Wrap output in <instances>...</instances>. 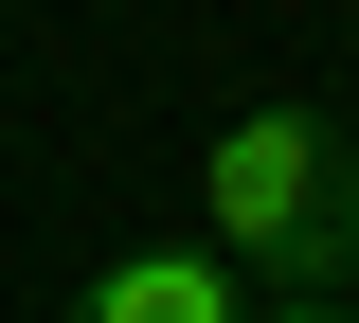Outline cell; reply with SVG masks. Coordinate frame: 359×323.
<instances>
[{
    "label": "cell",
    "mask_w": 359,
    "mask_h": 323,
    "mask_svg": "<svg viewBox=\"0 0 359 323\" xmlns=\"http://www.w3.org/2000/svg\"><path fill=\"white\" fill-rule=\"evenodd\" d=\"M252 323H359V305H252Z\"/></svg>",
    "instance_id": "obj_3"
},
{
    "label": "cell",
    "mask_w": 359,
    "mask_h": 323,
    "mask_svg": "<svg viewBox=\"0 0 359 323\" xmlns=\"http://www.w3.org/2000/svg\"><path fill=\"white\" fill-rule=\"evenodd\" d=\"M198 233L252 270V305H341L359 287V144L323 108H233L198 144Z\"/></svg>",
    "instance_id": "obj_1"
},
{
    "label": "cell",
    "mask_w": 359,
    "mask_h": 323,
    "mask_svg": "<svg viewBox=\"0 0 359 323\" xmlns=\"http://www.w3.org/2000/svg\"><path fill=\"white\" fill-rule=\"evenodd\" d=\"M54 323H252V270H233L216 233H162V252H108Z\"/></svg>",
    "instance_id": "obj_2"
}]
</instances>
